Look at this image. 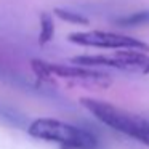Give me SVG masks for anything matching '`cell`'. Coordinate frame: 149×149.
Returning <instances> with one entry per match:
<instances>
[{
  "mask_svg": "<svg viewBox=\"0 0 149 149\" xmlns=\"http://www.w3.org/2000/svg\"><path fill=\"white\" fill-rule=\"evenodd\" d=\"M117 59L122 64V71L133 72V74H149V55L141 50H133V48H123L117 50L114 53Z\"/></svg>",
  "mask_w": 149,
  "mask_h": 149,
  "instance_id": "cell-5",
  "label": "cell"
},
{
  "mask_svg": "<svg viewBox=\"0 0 149 149\" xmlns=\"http://www.w3.org/2000/svg\"><path fill=\"white\" fill-rule=\"evenodd\" d=\"M32 71L39 79H48V77H56L66 79L72 82H80V84H93V85H106L111 84V79L107 74L93 69L84 68L77 64H55V63H45L40 59H32Z\"/></svg>",
  "mask_w": 149,
  "mask_h": 149,
  "instance_id": "cell-3",
  "label": "cell"
},
{
  "mask_svg": "<svg viewBox=\"0 0 149 149\" xmlns=\"http://www.w3.org/2000/svg\"><path fill=\"white\" fill-rule=\"evenodd\" d=\"M116 24L120 27H138V26H146L149 24V10L136 11V13H130L127 16H122L116 19Z\"/></svg>",
  "mask_w": 149,
  "mask_h": 149,
  "instance_id": "cell-6",
  "label": "cell"
},
{
  "mask_svg": "<svg viewBox=\"0 0 149 149\" xmlns=\"http://www.w3.org/2000/svg\"><path fill=\"white\" fill-rule=\"evenodd\" d=\"M27 133L37 139L56 143L66 149H96L98 139L93 133L80 128V127L71 125V123L61 122L56 119L40 117L36 119L27 128Z\"/></svg>",
  "mask_w": 149,
  "mask_h": 149,
  "instance_id": "cell-2",
  "label": "cell"
},
{
  "mask_svg": "<svg viewBox=\"0 0 149 149\" xmlns=\"http://www.w3.org/2000/svg\"><path fill=\"white\" fill-rule=\"evenodd\" d=\"M69 42L80 47H93V48H107V50L133 48V50H141V52H149V45L143 40L116 32H104V31L72 32L69 34Z\"/></svg>",
  "mask_w": 149,
  "mask_h": 149,
  "instance_id": "cell-4",
  "label": "cell"
},
{
  "mask_svg": "<svg viewBox=\"0 0 149 149\" xmlns=\"http://www.w3.org/2000/svg\"><path fill=\"white\" fill-rule=\"evenodd\" d=\"M80 103L104 125L149 146V120L95 98H82Z\"/></svg>",
  "mask_w": 149,
  "mask_h": 149,
  "instance_id": "cell-1",
  "label": "cell"
},
{
  "mask_svg": "<svg viewBox=\"0 0 149 149\" xmlns=\"http://www.w3.org/2000/svg\"><path fill=\"white\" fill-rule=\"evenodd\" d=\"M55 36V24L53 18L50 13L40 15V34H39V42L40 43H48Z\"/></svg>",
  "mask_w": 149,
  "mask_h": 149,
  "instance_id": "cell-7",
  "label": "cell"
},
{
  "mask_svg": "<svg viewBox=\"0 0 149 149\" xmlns=\"http://www.w3.org/2000/svg\"><path fill=\"white\" fill-rule=\"evenodd\" d=\"M56 16L61 18L63 21H68V23H72V24H88V18H85L84 15L77 13V11H71V10H64V8H56L55 10Z\"/></svg>",
  "mask_w": 149,
  "mask_h": 149,
  "instance_id": "cell-8",
  "label": "cell"
}]
</instances>
